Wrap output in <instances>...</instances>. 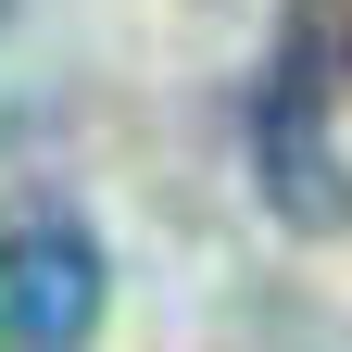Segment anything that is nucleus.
<instances>
[{
    "label": "nucleus",
    "mask_w": 352,
    "mask_h": 352,
    "mask_svg": "<svg viewBox=\"0 0 352 352\" xmlns=\"http://www.w3.org/2000/svg\"><path fill=\"white\" fill-rule=\"evenodd\" d=\"M252 189L277 227L340 239L352 227V0H289L252 88Z\"/></svg>",
    "instance_id": "nucleus-1"
},
{
    "label": "nucleus",
    "mask_w": 352,
    "mask_h": 352,
    "mask_svg": "<svg viewBox=\"0 0 352 352\" xmlns=\"http://www.w3.org/2000/svg\"><path fill=\"white\" fill-rule=\"evenodd\" d=\"M113 302L101 227L76 201H13L0 214V352H88Z\"/></svg>",
    "instance_id": "nucleus-2"
}]
</instances>
